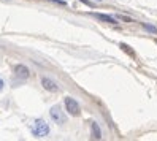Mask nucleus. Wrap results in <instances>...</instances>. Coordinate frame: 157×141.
Masks as SVG:
<instances>
[{"label": "nucleus", "mask_w": 157, "mask_h": 141, "mask_svg": "<svg viewBox=\"0 0 157 141\" xmlns=\"http://www.w3.org/2000/svg\"><path fill=\"white\" fill-rule=\"evenodd\" d=\"M32 135L36 138H44L49 135V125L46 124L44 119H36L32 125Z\"/></svg>", "instance_id": "nucleus-1"}, {"label": "nucleus", "mask_w": 157, "mask_h": 141, "mask_svg": "<svg viewBox=\"0 0 157 141\" xmlns=\"http://www.w3.org/2000/svg\"><path fill=\"white\" fill-rule=\"evenodd\" d=\"M49 116H51V119L56 122L57 125H63V124L67 122V116L63 114V111H62V108H60L59 105L52 106V108L49 109Z\"/></svg>", "instance_id": "nucleus-2"}, {"label": "nucleus", "mask_w": 157, "mask_h": 141, "mask_svg": "<svg viewBox=\"0 0 157 141\" xmlns=\"http://www.w3.org/2000/svg\"><path fill=\"white\" fill-rule=\"evenodd\" d=\"M63 103H65V111L68 112L70 116H79V112H81V106H79V103H78L75 98H71V97H65Z\"/></svg>", "instance_id": "nucleus-3"}, {"label": "nucleus", "mask_w": 157, "mask_h": 141, "mask_svg": "<svg viewBox=\"0 0 157 141\" xmlns=\"http://www.w3.org/2000/svg\"><path fill=\"white\" fill-rule=\"evenodd\" d=\"M14 73H16V76L19 79H27L30 76V70L27 68L25 65H21V63L14 65Z\"/></svg>", "instance_id": "nucleus-4"}, {"label": "nucleus", "mask_w": 157, "mask_h": 141, "mask_svg": "<svg viewBox=\"0 0 157 141\" xmlns=\"http://www.w3.org/2000/svg\"><path fill=\"white\" fill-rule=\"evenodd\" d=\"M41 86L49 92H59V86L49 78H41Z\"/></svg>", "instance_id": "nucleus-5"}, {"label": "nucleus", "mask_w": 157, "mask_h": 141, "mask_svg": "<svg viewBox=\"0 0 157 141\" xmlns=\"http://www.w3.org/2000/svg\"><path fill=\"white\" fill-rule=\"evenodd\" d=\"M97 19H100V21H105V22H108V24H117V21H116V17H113V16H109V14H103V13H92Z\"/></svg>", "instance_id": "nucleus-6"}, {"label": "nucleus", "mask_w": 157, "mask_h": 141, "mask_svg": "<svg viewBox=\"0 0 157 141\" xmlns=\"http://www.w3.org/2000/svg\"><path fill=\"white\" fill-rule=\"evenodd\" d=\"M90 130H92V138L94 139H100L101 138V130H100L97 122H92L90 124Z\"/></svg>", "instance_id": "nucleus-7"}, {"label": "nucleus", "mask_w": 157, "mask_h": 141, "mask_svg": "<svg viewBox=\"0 0 157 141\" xmlns=\"http://www.w3.org/2000/svg\"><path fill=\"white\" fill-rule=\"evenodd\" d=\"M143 25V29L144 30H147V32H151V33H157V27H154V25H149V24H141Z\"/></svg>", "instance_id": "nucleus-8"}, {"label": "nucleus", "mask_w": 157, "mask_h": 141, "mask_svg": "<svg viewBox=\"0 0 157 141\" xmlns=\"http://www.w3.org/2000/svg\"><path fill=\"white\" fill-rule=\"evenodd\" d=\"M121 48H122V49H124V51H125L127 54H130V55H132V57H135V52H133V51L130 49V46H127V44H124V43H121Z\"/></svg>", "instance_id": "nucleus-9"}, {"label": "nucleus", "mask_w": 157, "mask_h": 141, "mask_svg": "<svg viewBox=\"0 0 157 141\" xmlns=\"http://www.w3.org/2000/svg\"><path fill=\"white\" fill-rule=\"evenodd\" d=\"M3 87H5V81H3V78L0 76V92L3 90Z\"/></svg>", "instance_id": "nucleus-10"}, {"label": "nucleus", "mask_w": 157, "mask_h": 141, "mask_svg": "<svg viewBox=\"0 0 157 141\" xmlns=\"http://www.w3.org/2000/svg\"><path fill=\"white\" fill-rule=\"evenodd\" d=\"M51 2H54V3H59V5H63V6L67 5L65 2H63V0H51Z\"/></svg>", "instance_id": "nucleus-11"}, {"label": "nucleus", "mask_w": 157, "mask_h": 141, "mask_svg": "<svg viewBox=\"0 0 157 141\" xmlns=\"http://www.w3.org/2000/svg\"><path fill=\"white\" fill-rule=\"evenodd\" d=\"M79 2H82L84 5H89V6H90V2H89V0H79Z\"/></svg>", "instance_id": "nucleus-12"}]
</instances>
